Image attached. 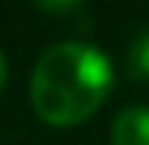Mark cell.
<instances>
[{
    "label": "cell",
    "mask_w": 149,
    "mask_h": 145,
    "mask_svg": "<svg viewBox=\"0 0 149 145\" xmlns=\"http://www.w3.org/2000/svg\"><path fill=\"white\" fill-rule=\"evenodd\" d=\"M111 82V63L98 47L83 41H60L48 47L35 63V114L51 126H76L105 104Z\"/></svg>",
    "instance_id": "1"
},
{
    "label": "cell",
    "mask_w": 149,
    "mask_h": 145,
    "mask_svg": "<svg viewBox=\"0 0 149 145\" xmlns=\"http://www.w3.org/2000/svg\"><path fill=\"white\" fill-rule=\"evenodd\" d=\"M3 76H6V66H3V54H0V85H3Z\"/></svg>",
    "instance_id": "5"
},
{
    "label": "cell",
    "mask_w": 149,
    "mask_h": 145,
    "mask_svg": "<svg viewBox=\"0 0 149 145\" xmlns=\"http://www.w3.org/2000/svg\"><path fill=\"white\" fill-rule=\"evenodd\" d=\"M45 13H70L73 6H79L83 0H35Z\"/></svg>",
    "instance_id": "4"
},
{
    "label": "cell",
    "mask_w": 149,
    "mask_h": 145,
    "mask_svg": "<svg viewBox=\"0 0 149 145\" xmlns=\"http://www.w3.org/2000/svg\"><path fill=\"white\" fill-rule=\"evenodd\" d=\"M111 145H149V107H124L111 126Z\"/></svg>",
    "instance_id": "2"
},
{
    "label": "cell",
    "mask_w": 149,
    "mask_h": 145,
    "mask_svg": "<svg viewBox=\"0 0 149 145\" xmlns=\"http://www.w3.org/2000/svg\"><path fill=\"white\" fill-rule=\"evenodd\" d=\"M127 69L133 79L149 82V29H143L127 47Z\"/></svg>",
    "instance_id": "3"
}]
</instances>
